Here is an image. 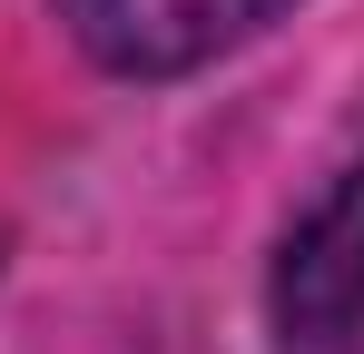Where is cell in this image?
I'll return each instance as SVG.
<instances>
[{
	"instance_id": "obj_2",
	"label": "cell",
	"mask_w": 364,
	"mask_h": 354,
	"mask_svg": "<svg viewBox=\"0 0 364 354\" xmlns=\"http://www.w3.org/2000/svg\"><path fill=\"white\" fill-rule=\"evenodd\" d=\"M50 10L109 79H187L256 40L266 20H286L296 0H50Z\"/></svg>"
},
{
	"instance_id": "obj_1",
	"label": "cell",
	"mask_w": 364,
	"mask_h": 354,
	"mask_svg": "<svg viewBox=\"0 0 364 354\" xmlns=\"http://www.w3.org/2000/svg\"><path fill=\"white\" fill-rule=\"evenodd\" d=\"M276 345L286 354H364V158L325 177L276 256Z\"/></svg>"
}]
</instances>
